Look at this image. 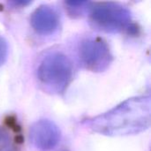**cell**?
<instances>
[{
	"mask_svg": "<svg viewBox=\"0 0 151 151\" xmlns=\"http://www.w3.org/2000/svg\"><path fill=\"white\" fill-rule=\"evenodd\" d=\"M31 143L42 151L54 149L60 140V131L57 125L48 119H41L34 123L29 131Z\"/></svg>",
	"mask_w": 151,
	"mask_h": 151,
	"instance_id": "obj_5",
	"label": "cell"
},
{
	"mask_svg": "<svg viewBox=\"0 0 151 151\" xmlns=\"http://www.w3.org/2000/svg\"><path fill=\"white\" fill-rule=\"evenodd\" d=\"M91 19L104 31L119 32L129 25L131 12L119 4L102 3L92 8Z\"/></svg>",
	"mask_w": 151,
	"mask_h": 151,
	"instance_id": "obj_3",
	"label": "cell"
},
{
	"mask_svg": "<svg viewBox=\"0 0 151 151\" xmlns=\"http://www.w3.org/2000/svg\"><path fill=\"white\" fill-rule=\"evenodd\" d=\"M31 25L40 35H51L58 28L59 16L52 7L42 5L33 12L31 16Z\"/></svg>",
	"mask_w": 151,
	"mask_h": 151,
	"instance_id": "obj_6",
	"label": "cell"
},
{
	"mask_svg": "<svg viewBox=\"0 0 151 151\" xmlns=\"http://www.w3.org/2000/svg\"><path fill=\"white\" fill-rule=\"evenodd\" d=\"M37 76L47 90L52 93H61L72 80V63L62 53H50L42 60L37 70Z\"/></svg>",
	"mask_w": 151,
	"mask_h": 151,
	"instance_id": "obj_2",
	"label": "cell"
},
{
	"mask_svg": "<svg viewBox=\"0 0 151 151\" xmlns=\"http://www.w3.org/2000/svg\"><path fill=\"white\" fill-rule=\"evenodd\" d=\"M7 54H8L7 42L3 38H0V65H2L6 60Z\"/></svg>",
	"mask_w": 151,
	"mask_h": 151,
	"instance_id": "obj_7",
	"label": "cell"
},
{
	"mask_svg": "<svg viewBox=\"0 0 151 151\" xmlns=\"http://www.w3.org/2000/svg\"><path fill=\"white\" fill-rule=\"evenodd\" d=\"M79 56L82 65L92 72L106 70L112 60V55L105 41L101 38H89L80 46Z\"/></svg>",
	"mask_w": 151,
	"mask_h": 151,
	"instance_id": "obj_4",
	"label": "cell"
},
{
	"mask_svg": "<svg viewBox=\"0 0 151 151\" xmlns=\"http://www.w3.org/2000/svg\"><path fill=\"white\" fill-rule=\"evenodd\" d=\"M150 96L132 97L111 111L86 121L93 132L106 136H127L147 130L150 126Z\"/></svg>",
	"mask_w": 151,
	"mask_h": 151,
	"instance_id": "obj_1",
	"label": "cell"
}]
</instances>
